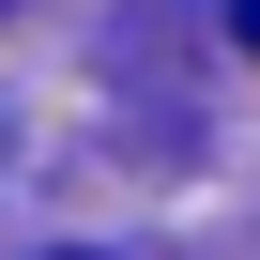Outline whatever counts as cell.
Wrapping results in <instances>:
<instances>
[{
    "instance_id": "obj_1",
    "label": "cell",
    "mask_w": 260,
    "mask_h": 260,
    "mask_svg": "<svg viewBox=\"0 0 260 260\" xmlns=\"http://www.w3.org/2000/svg\"><path fill=\"white\" fill-rule=\"evenodd\" d=\"M230 46H245V61H260V0H230Z\"/></svg>"
},
{
    "instance_id": "obj_2",
    "label": "cell",
    "mask_w": 260,
    "mask_h": 260,
    "mask_svg": "<svg viewBox=\"0 0 260 260\" xmlns=\"http://www.w3.org/2000/svg\"><path fill=\"white\" fill-rule=\"evenodd\" d=\"M61 260H92V245H61Z\"/></svg>"
},
{
    "instance_id": "obj_3",
    "label": "cell",
    "mask_w": 260,
    "mask_h": 260,
    "mask_svg": "<svg viewBox=\"0 0 260 260\" xmlns=\"http://www.w3.org/2000/svg\"><path fill=\"white\" fill-rule=\"evenodd\" d=\"M0 16H16V0H0Z\"/></svg>"
}]
</instances>
